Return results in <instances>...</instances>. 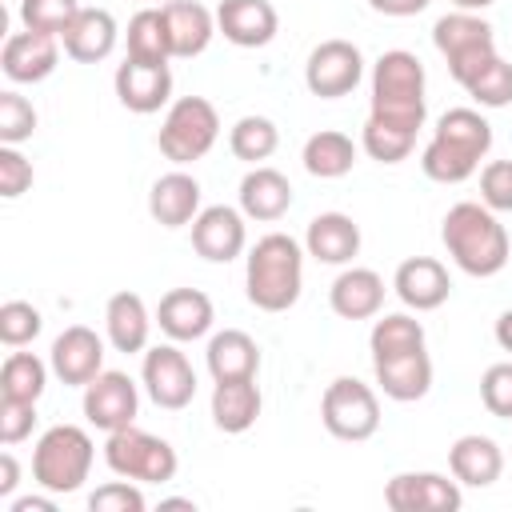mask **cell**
I'll list each match as a JSON object with an SVG mask.
<instances>
[{"mask_svg":"<svg viewBox=\"0 0 512 512\" xmlns=\"http://www.w3.org/2000/svg\"><path fill=\"white\" fill-rule=\"evenodd\" d=\"M488 152H492V124L476 108H448L420 152V168L436 184H464L468 176H476Z\"/></svg>","mask_w":512,"mask_h":512,"instance_id":"1","label":"cell"},{"mask_svg":"<svg viewBox=\"0 0 512 512\" xmlns=\"http://www.w3.org/2000/svg\"><path fill=\"white\" fill-rule=\"evenodd\" d=\"M440 240L452 256V264L468 276H496L512 248H508V232L504 224L496 220L492 208L476 204V200H460L444 212V224H440Z\"/></svg>","mask_w":512,"mask_h":512,"instance_id":"2","label":"cell"},{"mask_svg":"<svg viewBox=\"0 0 512 512\" xmlns=\"http://www.w3.org/2000/svg\"><path fill=\"white\" fill-rule=\"evenodd\" d=\"M304 288V248L284 236L268 232L248 248L244 264V292L260 312H288Z\"/></svg>","mask_w":512,"mask_h":512,"instance_id":"3","label":"cell"},{"mask_svg":"<svg viewBox=\"0 0 512 512\" xmlns=\"http://www.w3.org/2000/svg\"><path fill=\"white\" fill-rule=\"evenodd\" d=\"M368 116L412 128V132L424 128L428 104H424V64H420V56H412L404 48H392L372 64V112Z\"/></svg>","mask_w":512,"mask_h":512,"instance_id":"4","label":"cell"},{"mask_svg":"<svg viewBox=\"0 0 512 512\" xmlns=\"http://www.w3.org/2000/svg\"><path fill=\"white\" fill-rule=\"evenodd\" d=\"M92 460H96V444L84 428L52 424L32 448V480L52 496H68V492L84 488Z\"/></svg>","mask_w":512,"mask_h":512,"instance_id":"5","label":"cell"},{"mask_svg":"<svg viewBox=\"0 0 512 512\" xmlns=\"http://www.w3.org/2000/svg\"><path fill=\"white\" fill-rule=\"evenodd\" d=\"M432 44L444 56V64H448V72H452V80L460 88H468L500 56L492 24L480 12H460V8L432 24Z\"/></svg>","mask_w":512,"mask_h":512,"instance_id":"6","label":"cell"},{"mask_svg":"<svg viewBox=\"0 0 512 512\" xmlns=\"http://www.w3.org/2000/svg\"><path fill=\"white\" fill-rule=\"evenodd\" d=\"M216 136H220V116H216L212 100H204V96H180V100L168 104L164 124L156 132V144H160L164 160H172L176 168H184V164L204 160L212 152Z\"/></svg>","mask_w":512,"mask_h":512,"instance_id":"7","label":"cell"},{"mask_svg":"<svg viewBox=\"0 0 512 512\" xmlns=\"http://www.w3.org/2000/svg\"><path fill=\"white\" fill-rule=\"evenodd\" d=\"M104 464L116 476L136 480V484H168L176 476V468H180L176 448L168 440L136 428V424L108 432V440H104Z\"/></svg>","mask_w":512,"mask_h":512,"instance_id":"8","label":"cell"},{"mask_svg":"<svg viewBox=\"0 0 512 512\" xmlns=\"http://www.w3.org/2000/svg\"><path fill=\"white\" fill-rule=\"evenodd\" d=\"M320 420L328 436L344 444H360V440H372L380 428V400L364 380L336 376L320 396Z\"/></svg>","mask_w":512,"mask_h":512,"instance_id":"9","label":"cell"},{"mask_svg":"<svg viewBox=\"0 0 512 512\" xmlns=\"http://www.w3.org/2000/svg\"><path fill=\"white\" fill-rule=\"evenodd\" d=\"M360 80H364V56L352 40H320L308 52L304 84H308L312 96L336 100V96H348Z\"/></svg>","mask_w":512,"mask_h":512,"instance_id":"10","label":"cell"},{"mask_svg":"<svg viewBox=\"0 0 512 512\" xmlns=\"http://www.w3.org/2000/svg\"><path fill=\"white\" fill-rule=\"evenodd\" d=\"M140 380H144V392L152 396L156 408H168V412H180L192 404L196 396V372L188 364V356L172 344H156L144 352V368H140Z\"/></svg>","mask_w":512,"mask_h":512,"instance_id":"11","label":"cell"},{"mask_svg":"<svg viewBox=\"0 0 512 512\" xmlns=\"http://www.w3.org/2000/svg\"><path fill=\"white\" fill-rule=\"evenodd\" d=\"M384 504L392 512H456L464 504L460 480L440 472H396L384 484Z\"/></svg>","mask_w":512,"mask_h":512,"instance_id":"12","label":"cell"},{"mask_svg":"<svg viewBox=\"0 0 512 512\" xmlns=\"http://www.w3.org/2000/svg\"><path fill=\"white\" fill-rule=\"evenodd\" d=\"M136 408H140V392L124 372H100L92 384H84V420L100 432L136 424Z\"/></svg>","mask_w":512,"mask_h":512,"instance_id":"13","label":"cell"},{"mask_svg":"<svg viewBox=\"0 0 512 512\" xmlns=\"http://www.w3.org/2000/svg\"><path fill=\"white\" fill-rule=\"evenodd\" d=\"M48 364H52V372H56L60 384L84 388V384H92V380L104 372V340H100L92 328L72 324V328H64V332L52 340Z\"/></svg>","mask_w":512,"mask_h":512,"instance_id":"14","label":"cell"},{"mask_svg":"<svg viewBox=\"0 0 512 512\" xmlns=\"http://www.w3.org/2000/svg\"><path fill=\"white\" fill-rule=\"evenodd\" d=\"M244 244H248V228H244V212L240 208L212 204V208H200V216L192 220V248L208 264L236 260L244 252Z\"/></svg>","mask_w":512,"mask_h":512,"instance_id":"15","label":"cell"},{"mask_svg":"<svg viewBox=\"0 0 512 512\" xmlns=\"http://www.w3.org/2000/svg\"><path fill=\"white\" fill-rule=\"evenodd\" d=\"M60 64V36H48V32H12L4 40V52H0V68L12 84H40L56 72Z\"/></svg>","mask_w":512,"mask_h":512,"instance_id":"16","label":"cell"},{"mask_svg":"<svg viewBox=\"0 0 512 512\" xmlns=\"http://www.w3.org/2000/svg\"><path fill=\"white\" fill-rule=\"evenodd\" d=\"M116 100L136 112V116H152L172 100V72L168 64H140V60H124L112 76Z\"/></svg>","mask_w":512,"mask_h":512,"instance_id":"17","label":"cell"},{"mask_svg":"<svg viewBox=\"0 0 512 512\" xmlns=\"http://www.w3.org/2000/svg\"><path fill=\"white\" fill-rule=\"evenodd\" d=\"M212 320H216V308H212V300L200 288H172L156 304V324L176 344H188V340L208 336L212 332Z\"/></svg>","mask_w":512,"mask_h":512,"instance_id":"18","label":"cell"},{"mask_svg":"<svg viewBox=\"0 0 512 512\" xmlns=\"http://www.w3.org/2000/svg\"><path fill=\"white\" fill-rule=\"evenodd\" d=\"M280 28V16L268 0H220L216 8V32L236 48H264L272 44Z\"/></svg>","mask_w":512,"mask_h":512,"instance_id":"19","label":"cell"},{"mask_svg":"<svg viewBox=\"0 0 512 512\" xmlns=\"http://www.w3.org/2000/svg\"><path fill=\"white\" fill-rule=\"evenodd\" d=\"M392 288L396 296L404 300V308L412 312H432L448 300L452 292V280H448V268L436 260V256H408L396 276H392Z\"/></svg>","mask_w":512,"mask_h":512,"instance_id":"20","label":"cell"},{"mask_svg":"<svg viewBox=\"0 0 512 512\" xmlns=\"http://www.w3.org/2000/svg\"><path fill=\"white\" fill-rule=\"evenodd\" d=\"M116 40H120V28H116V16L108 8H80V16L60 36L64 56L76 60V64H100V60H108L112 48H116Z\"/></svg>","mask_w":512,"mask_h":512,"instance_id":"21","label":"cell"},{"mask_svg":"<svg viewBox=\"0 0 512 512\" xmlns=\"http://www.w3.org/2000/svg\"><path fill=\"white\" fill-rule=\"evenodd\" d=\"M304 252L316 260V264H352V256L360 252V224L344 212H320L308 220V232H304Z\"/></svg>","mask_w":512,"mask_h":512,"instance_id":"22","label":"cell"},{"mask_svg":"<svg viewBox=\"0 0 512 512\" xmlns=\"http://www.w3.org/2000/svg\"><path fill=\"white\" fill-rule=\"evenodd\" d=\"M292 208V184L284 172L268 164H252V172L240 180V212L260 224H276Z\"/></svg>","mask_w":512,"mask_h":512,"instance_id":"23","label":"cell"},{"mask_svg":"<svg viewBox=\"0 0 512 512\" xmlns=\"http://www.w3.org/2000/svg\"><path fill=\"white\" fill-rule=\"evenodd\" d=\"M148 212H152V220L164 224V228H184V224H192V220L200 216V180L188 176L184 168L164 172V176L152 184V192H148Z\"/></svg>","mask_w":512,"mask_h":512,"instance_id":"24","label":"cell"},{"mask_svg":"<svg viewBox=\"0 0 512 512\" xmlns=\"http://www.w3.org/2000/svg\"><path fill=\"white\" fill-rule=\"evenodd\" d=\"M328 304L340 320H372L384 308V280L372 268H344L332 288H328Z\"/></svg>","mask_w":512,"mask_h":512,"instance_id":"25","label":"cell"},{"mask_svg":"<svg viewBox=\"0 0 512 512\" xmlns=\"http://www.w3.org/2000/svg\"><path fill=\"white\" fill-rule=\"evenodd\" d=\"M448 468L452 476L464 484V488H488L500 480L504 472V452L492 436H480V432H468L460 436L452 448H448Z\"/></svg>","mask_w":512,"mask_h":512,"instance_id":"26","label":"cell"},{"mask_svg":"<svg viewBox=\"0 0 512 512\" xmlns=\"http://www.w3.org/2000/svg\"><path fill=\"white\" fill-rule=\"evenodd\" d=\"M164 20H168V40H172V60L200 56L216 36V16L196 0H168Z\"/></svg>","mask_w":512,"mask_h":512,"instance_id":"27","label":"cell"},{"mask_svg":"<svg viewBox=\"0 0 512 512\" xmlns=\"http://www.w3.org/2000/svg\"><path fill=\"white\" fill-rule=\"evenodd\" d=\"M104 332H108V344L116 352H124V356L144 352L148 348V332H152V316H148L144 300L136 292L108 296V304H104Z\"/></svg>","mask_w":512,"mask_h":512,"instance_id":"28","label":"cell"},{"mask_svg":"<svg viewBox=\"0 0 512 512\" xmlns=\"http://www.w3.org/2000/svg\"><path fill=\"white\" fill-rule=\"evenodd\" d=\"M372 372H376V384L388 400H420L428 396L432 388V360L428 352H404V356H388V360H372Z\"/></svg>","mask_w":512,"mask_h":512,"instance_id":"29","label":"cell"},{"mask_svg":"<svg viewBox=\"0 0 512 512\" xmlns=\"http://www.w3.org/2000/svg\"><path fill=\"white\" fill-rule=\"evenodd\" d=\"M260 388H256V376L248 380H216L212 388V424L228 436H240L248 432L256 420H260Z\"/></svg>","mask_w":512,"mask_h":512,"instance_id":"30","label":"cell"},{"mask_svg":"<svg viewBox=\"0 0 512 512\" xmlns=\"http://www.w3.org/2000/svg\"><path fill=\"white\" fill-rule=\"evenodd\" d=\"M204 360H208L212 380H248V376L260 372V348H256V340H252L248 332H240V328L216 332V336L208 340Z\"/></svg>","mask_w":512,"mask_h":512,"instance_id":"31","label":"cell"},{"mask_svg":"<svg viewBox=\"0 0 512 512\" xmlns=\"http://www.w3.org/2000/svg\"><path fill=\"white\" fill-rule=\"evenodd\" d=\"M300 160H304L308 176H316V180H340L356 164V144H352V136H344L336 128H324V132H312L304 140V156Z\"/></svg>","mask_w":512,"mask_h":512,"instance_id":"32","label":"cell"},{"mask_svg":"<svg viewBox=\"0 0 512 512\" xmlns=\"http://www.w3.org/2000/svg\"><path fill=\"white\" fill-rule=\"evenodd\" d=\"M128 60H140V64H168L172 60L164 8H140L128 20Z\"/></svg>","mask_w":512,"mask_h":512,"instance_id":"33","label":"cell"},{"mask_svg":"<svg viewBox=\"0 0 512 512\" xmlns=\"http://www.w3.org/2000/svg\"><path fill=\"white\" fill-rule=\"evenodd\" d=\"M372 360H388V356H404V352H420L424 348V324L412 320L408 312H388L372 324L368 336Z\"/></svg>","mask_w":512,"mask_h":512,"instance_id":"34","label":"cell"},{"mask_svg":"<svg viewBox=\"0 0 512 512\" xmlns=\"http://www.w3.org/2000/svg\"><path fill=\"white\" fill-rule=\"evenodd\" d=\"M48 368L36 352H8L4 368H0V396H12V400H40L44 388H48Z\"/></svg>","mask_w":512,"mask_h":512,"instance_id":"35","label":"cell"},{"mask_svg":"<svg viewBox=\"0 0 512 512\" xmlns=\"http://www.w3.org/2000/svg\"><path fill=\"white\" fill-rule=\"evenodd\" d=\"M228 148L244 164H264L280 148V128L268 116H240L228 132Z\"/></svg>","mask_w":512,"mask_h":512,"instance_id":"36","label":"cell"},{"mask_svg":"<svg viewBox=\"0 0 512 512\" xmlns=\"http://www.w3.org/2000/svg\"><path fill=\"white\" fill-rule=\"evenodd\" d=\"M360 148H364L372 160H380V164H400V160L412 156V148H416V132L368 116V120H364V132H360Z\"/></svg>","mask_w":512,"mask_h":512,"instance_id":"37","label":"cell"},{"mask_svg":"<svg viewBox=\"0 0 512 512\" xmlns=\"http://www.w3.org/2000/svg\"><path fill=\"white\" fill-rule=\"evenodd\" d=\"M76 16H80V0H20V24L32 32L64 36Z\"/></svg>","mask_w":512,"mask_h":512,"instance_id":"38","label":"cell"},{"mask_svg":"<svg viewBox=\"0 0 512 512\" xmlns=\"http://www.w3.org/2000/svg\"><path fill=\"white\" fill-rule=\"evenodd\" d=\"M40 328H44V316H40V308H32L28 300H8V304H0V340H4L8 348L32 344V340L40 336Z\"/></svg>","mask_w":512,"mask_h":512,"instance_id":"39","label":"cell"},{"mask_svg":"<svg viewBox=\"0 0 512 512\" xmlns=\"http://www.w3.org/2000/svg\"><path fill=\"white\" fill-rule=\"evenodd\" d=\"M480 108H508L512 104V64L504 56H496L468 88H464Z\"/></svg>","mask_w":512,"mask_h":512,"instance_id":"40","label":"cell"},{"mask_svg":"<svg viewBox=\"0 0 512 512\" xmlns=\"http://www.w3.org/2000/svg\"><path fill=\"white\" fill-rule=\"evenodd\" d=\"M36 132V108L20 92H0V144H24Z\"/></svg>","mask_w":512,"mask_h":512,"instance_id":"41","label":"cell"},{"mask_svg":"<svg viewBox=\"0 0 512 512\" xmlns=\"http://www.w3.org/2000/svg\"><path fill=\"white\" fill-rule=\"evenodd\" d=\"M480 400L496 420H512V360H500L480 376Z\"/></svg>","mask_w":512,"mask_h":512,"instance_id":"42","label":"cell"},{"mask_svg":"<svg viewBox=\"0 0 512 512\" xmlns=\"http://www.w3.org/2000/svg\"><path fill=\"white\" fill-rule=\"evenodd\" d=\"M144 492L136 488V480H108L100 484L92 496H88V508L92 512H144Z\"/></svg>","mask_w":512,"mask_h":512,"instance_id":"43","label":"cell"},{"mask_svg":"<svg viewBox=\"0 0 512 512\" xmlns=\"http://www.w3.org/2000/svg\"><path fill=\"white\" fill-rule=\"evenodd\" d=\"M480 204L492 212H512V160H488L480 168Z\"/></svg>","mask_w":512,"mask_h":512,"instance_id":"44","label":"cell"},{"mask_svg":"<svg viewBox=\"0 0 512 512\" xmlns=\"http://www.w3.org/2000/svg\"><path fill=\"white\" fill-rule=\"evenodd\" d=\"M36 428V404L32 400H12V396H0V444L12 448L20 440H28Z\"/></svg>","mask_w":512,"mask_h":512,"instance_id":"45","label":"cell"},{"mask_svg":"<svg viewBox=\"0 0 512 512\" xmlns=\"http://www.w3.org/2000/svg\"><path fill=\"white\" fill-rule=\"evenodd\" d=\"M32 188V160L16 152V144H0V196L16 200Z\"/></svg>","mask_w":512,"mask_h":512,"instance_id":"46","label":"cell"},{"mask_svg":"<svg viewBox=\"0 0 512 512\" xmlns=\"http://www.w3.org/2000/svg\"><path fill=\"white\" fill-rule=\"evenodd\" d=\"M428 4H432V0H368L372 12H380V16H396V20L416 16V12H424Z\"/></svg>","mask_w":512,"mask_h":512,"instance_id":"47","label":"cell"},{"mask_svg":"<svg viewBox=\"0 0 512 512\" xmlns=\"http://www.w3.org/2000/svg\"><path fill=\"white\" fill-rule=\"evenodd\" d=\"M16 484H20V464L12 452H0V496L8 500L16 492Z\"/></svg>","mask_w":512,"mask_h":512,"instance_id":"48","label":"cell"},{"mask_svg":"<svg viewBox=\"0 0 512 512\" xmlns=\"http://www.w3.org/2000/svg\"><path fill=\"white\" fill-rule=\"evenodd\" d=\"M8 508H12V512H56V500H52V492H48V496H20V500H12Z\"/></svg>","mask_w":512,"mask_h":512,"instance_id":"49","label":"cell"},{"mask_svg":"<svg viewBox=\"0 0 512 512\" xmlns=\"http://www.w3.org/2000/svg\"><path fill=\"white\" fill-rule=\"evenodd\" d=\"M496 344H500L504 352H512V308L496 316Z\"/></svg>","mask_w":512,"mask_h":512,"instance_id":"50","label":"cell"},{"mask_svg":"<svg viewBox=\"0 0 512 512\" xmlns=\"http://www.w3.org/2000/svg\"><path fill=\"white\" fill-rule=\"evenodd\" d=\"M460 12H484L488 4H496V0H452Z\"/></svg>","mask_w":512,"mask_h":512,"instance_id":"51","label":"cell"},{"mask_svg":"<svg viewBox=\"0 0 512 512\" xmlns=\"http://www.w3.org/2000/svg\"><path fill=\"white\" fill-rule=\"evenodd\" d=\"M148 4H160V8H164V4H168V0H148Z\"/></svg>","mask_w":512,"mask_h":512,"instance_id":"52","label":"cell"}]
</instances>
